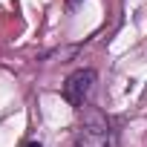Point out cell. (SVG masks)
<instances>
[{"label": "cell", "mask_w": 147, "mask_h": 147, "mask_svg": "<svg viewBox=\"0 0 147 147\" xmlns=\"http://www.w3.org/2000/svg\"><path fill=\"white\" fill-rule=\"evenodd\" d=\"M72 147H110V133H107V124L104 121H87L78 127L75 133V141Z\"/></svg>", "instance_id": "2"}, {"label": "cell", "mask_w": 147, "mask_h": 147, "mask_svg": "<svg viewBox=\"0 0 147 147\" xmlns=\"http://www.w3.org/2000/svg\"><path fill=\"white\" fill-rule=\"evenodd\" d=\"M92 84H95V72L92 69H78V72H72V75L66 78V84H63V101L69 104V107H81L84 101H87V95H90V90H92Z\"/></svg>", "instance_id": "1"}, {"label": "cell", "mask_w": 147, "mask_h": 147, "mask_svg": "<svg viewBox=\"0 0 147 147\" xmlns=\"http://www.w3.org/2000/svg\"><path fill=\"white\" fill-rule=\"evenodd\" d=\"M66 3H69V6H78V3H81V0H66Z\"/></svg>", "instance_id": "4"}, {"label": "cell", "mask_w": 147, "mask_h": 147, "mask_svg": "<svg viewBox=\"0 0 147 147\" xmlns=\"http://www.w3.org/2000/svg\"><path fill=\"white\" fill-rule=\"evenodd\" d=\"M23 147H40V144H38V141H29V144H23Z\"/></svg>", "instance_id": "3"}]
</instances>
